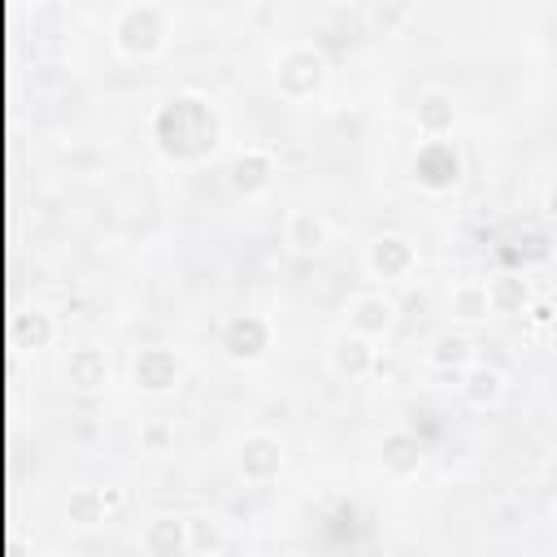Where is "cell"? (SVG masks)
<instances>
[{
    "mask_svg": "<svg viewBox=\"0 0 557 557\" xmlns=\"http://www.w3.org/2000/svg\"><path fill=\"white\" fill-rule=\"evenodd\" d=\"M379 461L392 479H413L422 470V440L413 431H387L379 444Z\"/></svg>",
    "mask_w": 557,
    "mask_h": 557,
    "instance_id": "13",
    "label": "cell"
},
{
    "mask_svg": "<svg viewBox=\"0 0 557 557\" xmlns=\"http://www.w3.org/2000/svg\"><path fill=\"white\" fill-rule=\"evenodd\" d=\"M426 361L435 370H466L470 366V339L466 335H440L426 352Z\"/></svg>",
    "mask_w": 557,
    "mask_h": 557,
    "instance_id": "21",
    "label": "cell"
},
{
    "mask_svg": "<svg viewBox=\"0 0 557 557\" xmlns=\"http://www.w3.org/2000/svg\"><path fill=\"white\" fill-rule=\"evenodd\" d=\"M448 309H453V318H461V322H483V318L492 313V292H487V283L461 278V283L448 292Z\"/></svg>",
    "mask_w": 557,
    "mask_h": 557,
    "instance_id": "17",
    "label": "cell"
},
{
    "mask_svg": "<svg viewBox=\"0 0 557 557\" xmlns=\"http://www.w3.org/2000/svg\"><path fill=\"white\" fill-rule=\"evenodd\" d=\"M139 548L152 557H174V553H191V535H187V518L178 513H157L144 522L139 531Z\"/></svg>",
    "mask_w": 557,
    "mask_h": 557,
    "instance_id": "10",
    "label": "cell"
},
{
    "mask_svg": "<svg viewBox=\"0 0 557 557\" xmlns=\"http://www.w3.org/2000/svg\"><path fill=\"white\" fill-rule=\"evenodd\" d=\"M374 361H379V352H374V339L370 335H361L352 326L344 335H335V344H331V370L339 379L357 383V379H366L374 370Z\"/></svg>",
    "mask_w": 557,
    "mask_h": 557,
    "instance_id": "9",
    "label": "cell"
},
{
    "mask_svg": "<svg viewBox=\"0 0 557 557\" xmlns=\"http://www.w3.org/2000/svg\"><path fill=\"white\" fill-rule=\"evenodd\" d=\"M392 322H396L392 296H383V292H361V296H352V305H348V326H352V331L379 339V335L392 331Z\"/></svg>",
    "mask_w": 557,
    "mask_h": 557,
    "instance_id": "11",
    "label": "cell"
},
{
    "mask_svg": "<svg viewBox=\"0 0 557 557\" xmlns=\"http://www.w3.org/2000/svg\"><path fill=\"white\" fill-rule=\"evenodd\" d=\"M413 117H418V131H422L426 139H435V135H448V131H453V122H457L453 96H444V91H426V96L418 100Z\"/></svg>",
    "mask_w": 557,
    "mask_h": 557,
    "instance_id": "18",
    "label": "cell"
},
{
    "mask_svg": "<svg viewBox=\"0 0 557 557\" xmlns=\"http://www.w3.org/2000/svg\"><path fill=\"white\" fill-rule=\"evenodd\" d=\"M152 139H157L161 157L196 165V161L218 152V144H222V113L205 96H196V91L170 96L157 109V117H152Z\"/></svg>",
    "mask_w": 557,
    "mask_h": 557,
    "instance_id": "1",
    "label": "cell"
},
{
    "mask_svg": "<svg viewBox=\"0 0 557 557\" xmlns=\"http://www.w3.org/2000/svg\"><path fill=\"white\" fill-rule=\"evenodd\" d=\"M270 322L261 313H235L226 326H222V352L239 366H252L270 352Z\"/></svg>",
    "mask_w": 557,
    "mask_h": 557,
    "instance_id": "6",
    "label": "cell"
},
{
    "mask_svg": "<svg viewBox=\"0 0 557 557\" xmlns=\"http://www.w3.org/2000/svg\"><path fill=\"white\" fill-rule=\"evenodd\" d=\"M487 292H492V313H518V309H527V300H531V287H527V278H518V274L492 278Z\"/></svg>",
    "mask_w": 557,
    "mask_h": 557,
    "instance_id": "19",
    "label": "cell"
},
{
    "mask_svg": "<svg viewBox=\"0 0 557 557\" xmlns=\"http://www.w3.org/2000/svg\"><path fill=\"white\" fill-rule=\"evenodd\" d=\"M548 213H553V218H557V183H553V187H548Z\"/></svg>",
    "mask_w": 557,
    "mask_h": 557,
    "instance_id": "25",
    "label": "cell"
},
{
    "mask_svg": "<svg viewBox=\"0 0 557 557\" xmlns=\"http://www.w3.org/2000/svg\"><path fill=\"white\" fill-rule=\"evenodd\" d=\"M413 178L426 191H448L461 178V157H457L453 139H444V135L422 139L418 152H413Z\"/></svg>",
    "mask_w": 557,
    "mask_h": 557,
    "instance_id": "5",
    "label": "cell"
},
{
    "mask_svg": "<svg viewBox=\"0 0 557 557\" xmlns=\"http://www.w3.org/2000/svg\"><path fill=\"white\" fill-rule=\"evenodd\" d=\"M461 396H466L470 405H479V409H487V405H496V400L505 396V374H500L496 366H483V361H470V366L461 370Z\"/></svg>",
    "mask_w": 557,
    "mask_h": 557,
    "instance_id": "15",
    "label": "cell"
},
{
    "mask_svg": "<svg viewBox=\"0 0 557 557\" xmlns=\"http://www.w3.org/2000/svg\"><path fill=\"white\" fill-rule=\"evenodd\" d=\"M553 527H557V496H553Z\"/></svg>",
    "mask_w": 557,
    "mask_h": 557,
    "instance_id": "26",
    "label": "cell"
},
{
    "mask_svg": "<svg viewBox=\"0 0 557 557\" xmlns=\"http://www.w3.org/2000/svg\"><path fill=\"white\" fill-rule=\"evenodd\" d=\"M270 183H274V157L265 148H244L231 161V187L239 196H261L270 191Z\"/></svg>",
    "mask_w": 557,
    "mask_h": 557,
    "instance_id": "12",
    "label": "cell"
},
{
    "mask_svg": "<svg viewBox=\"0 0 557 557\" xmlns=\"http://www.w3.org/2000/svg\"><path fill=\"white\" fill-rule=\"evenodd\" d=\"M326 239H331V226H326L322 213H313V209L287 213V244H292L296 252H318Z\"/></svg>",
    "mask_w": 557,
    "mask_h": 557,
    "instance_id": "16",
    "label": "cell"
},
{
    "mask_svg": "<svg viewBox=\"0 0 557 557\" xmlns=\"http://www.w3.org/2000/svg\"><path fill=\"white\" fill-rule=\"evenodd\" d=\"M187 535H191V553H222L226 548L218 522H209V518H187Z\"/></svg>",
    "mask_w": 557,
    "mask_h": 557,
    "instance_id": "23",
    "label": "cell"
},
{
    "mask_svg": "<svg viewBox=\"0 0 557 557\" xmlns=\"http://www.w3.org/2000/svg\"><path fill=\"white\" fill-rule=\"evenodd\" d=\"M131 379L144 396H170L178 383H183V361L174 348H161V344H148L131 357Z\"/></svg>",
    "mask_w": 557,
    "mask_h": 557,
    "instance_id": "4",
    "label": "cell"
},
{
    "mask_svg": "<svg viewBox=\"0 0 557 557\" xmlns=\"http://www.w3.org/2000/svg\"><path fill=\"white\" fill-rule=\"evenodd\" d=\"M235 466H239V474H244L248 483H270V479H278V470H283V440L270 435V431L244 435L239 448H235Z\"/></svg>",
    "mask_w": 557,
    "mask_h": 557,
    "instance_id": "7",
    "label": "cell"
},
{
    "mask_svg": "<svg viewBox=\"0 0 557 557\" xmlns=\"http://www.w3.org/2000/svg\"><path fill=\"white\" fill-rule=\"evenodd\" d=\"M544 479H548V487H553V496H557V453L548 457V466H544Z\"/></svg>",
    "mask_w": 557,
    "mask_h": 557,
    "instance_id": "24",
    "label": "cell"
},
{
    "mask_svg": "<svg viewBox=\"0 0 557 557\" xmlns=\"http://www.w3.org/2000/svg\"><path fill=\"white\" fill-rule=\"evenodd\" d=\"M413 265H418V252H413V244H409L405 235H379V239H370V248H366V270H370L374 278H383V283L409 278Z\"/></svg>",
    "mask_w": 557,
    "mask_h": 557,
    "instance_id": "8",
    "label": "cell"
},
{
    "mask_svg": "<svg viewBox=\"0 0 557 557\" xmlns=\"http://www.w3.org/2000/svg\"><path fill=\"white\" fill-rule=\"evenodd\" d=\"M113 48L126 61H157L170 48V17L157 0H131L113 17Z\"/></svg>",
    "mask_w": 557,
    "mask_h": 557,
    "instance_id": "2",
    "label": "cell"
},
{
    "mask_svg": "<svg viewBox=\"0 0 557 557\" xmlns=\"http://www.w3.org/2000/svg\"><path fill=\"white\" fill-rule=\"evenodd\" d=\"M274 87L287 100H309L326 87V57L313 44H292L274 57Z\"/></svg>",
    "mask_w": 557,
    "mask_h": 557,
    "instance_id": "3",
    "label": "cell"
},
{
    "mask_svg": "<svg viewBox=\"0 0 557 557\" xmlns=\"http://www.w3.org/2000/svg\"><path fill=\"white\" fill-rule=\"evenodd\" d=\"M104 513H109V505H104V492H96V487H78L65 500V518L74 527H96V522H104Z\"/></svg>",
    "mask_w": 557,
    "mask_h": 557,
    "instance_id": "20",
    "label": "cell"
},
{
    "mask_svg": "<svg viewBox=\"0 0 557 557\" xmlns=\"http://www.w3.org/2000/svg\"><path fill=\"white\" fill-rule=\"evenodd\" d=\"M22 335L30 339V348H48V344L57 339V322H52V313H48L44 305H35V309L22 318Z\"/></svg>",
    "mask_w": 557,
    "mask_h": 557,
    "instance_id": "22",
    "label": "cell"
},
{
    "mask_svg": "<svg viewBox=\"0 0 557 557\" xmlns=\"http://www.w3.org/2000/svg\"><path fill=\"white\" fill-rule=\"evenodd\" d=\"M65 383L74 392H100L109 383V357L100 348H91V344L70 348V357H65Z\"/></svg>",
    "mask_w": 557,
    "mask_h": 557,
    "instance_id": "14",
    "label": "cell"
}]
</instances>
